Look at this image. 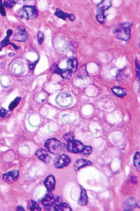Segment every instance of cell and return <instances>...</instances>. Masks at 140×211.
<instances>
[{
	"label": "cell",
	"instance_id": "29",
	"mask_svg": "<svg viewBox=\"0 0 140 211\" xmlns=\"http://www.w3.org/2000/svg\"><path fill=\"white\" fill-rule=\"evenodd\" d=\"M73 138H74V135L73 133H67L64 136V139L67 141V142H68V141L73 140Z\"/></svg>",
	"mask_w": 140,
	"mask_h": 211
},
{
	"label": "cell",
	"instance_id": "9",
	"mask_svg": "<svg viewBox=\"0 0 140 211\" xmlns=\"http://www.w3.org/2000/svg\"><path fill=\"white\" fill-rule=\"evenodd\" d=\"M28 38V33L25 30V28L21 27V26H18L17 27V30L15 34L14 35L13 40L14 41H18V42H24L25 41L26 39Z\"/></svg>",
	"mask_w": 140,
	"mask_h": 211
},
{
	"label": "cell",
	"instance_id": "23",
	"mask_svg": "<svg viewBox=\"0 0 140 211\" xmlns=\"http://www.w3.org/2000/svg\"><path fill=\"white\" fill-rule=\"evenodd\" d=\"M91 152H92V148H91L90 146H86L84 145V147L83 148V149L82 150L80 153L82 155H84V156H89Z\"/></svg>",
	"mask_w": 140,
	"mask_h": 211
},
{
	"label": "cell",
	"instance_id": "17",
	"mask_svg": "<svg viewBox=\"0 0 140 211\" xmlns=\"http://www.w3.org/2000/svg\"><path fill=\"white\" fill-rule=\"evenodd\" d=\"M88 202V197L87 195V192L85 189L81 187V194L80 198L78 200V204L80 205H86Z\"/></svg>",
	"mask_w": 140,
	"mask_h": 211
},
{
	"label": "cell",
	"instance_id": "11",
	"mask_svg": "<svg viewBox=\"0 0 140 211\" xmlns=\"http://www.w3.org/2000/svg\"><path fill=\"white\" fill-rule=\"evenodd\" d=\"M35 155L42 162L45 163H49L50 162L51 157L47 150L44 149H38L36 151Z\"/></svg>",
	"mask_w": 140,
	"mask_h": 211
},
{
	"label": "cell",
	"instance_id": "30",
	"mask_svg": "<svg viewBox=\"0 0 140 211\" xmlns=\"http://www.w3.org/2000/svg\"><path fill=\"white\" fill-rule=\"evenodd\" d=\"M135 64H136V68H137V80L139 81V62L136 60L135 62Z\"/></svg>",
	"mask_w": 140,
	"mask_h": 211
},
{
	"label": "cell",
	"instance_id": "14",
	"mask_svg": "<svg viewBox=\"0 0 140 211\" xmlns=\"http://www.w3.org/2000/svg\"><path fill=\"white\" fill-rule=\"evenodd\" d=\"M54 14H55V16H57V17L63 19L64 21L66 20V18H68L69 20L71 21H75V19H76V16H75L74 14L65 13L63 11H61L60 9H57L56 11H55Z\"/></svg>",
	"mask_w": 140,
	"mask_h": 211
},
{
	"label": "cell",
	"instance_id": "8",
	"mask_svg": "<svg viewBox=\"0 0 140 211\" xmlns=\"http://www.w3.org/2000/svg\"><path fill=\"white\" fill-rule=\"evenodd\" d=\"M71 163V158L67 155H61L54 160V166L57 169H61L66 167Z\"/></svg>",
	"mask_w": 140,
	"mask_h": 211
},
{
	"label": "cell",
	"instance_id": "2",
	"mask_svg": "<svg viewBox=\"0 0 140 211\" xmlns=\"http://www.w3.org/2000/svg\"><path fill=\"white\" fill-rule=\"evenodd\" d=\"M112 2L110 0H103L96 6V19L99 23L103 24L106 22L105 11L111 6Z\"/></svg>",
	"mask_w": 140,
	"mask_h": 211
},
{
	"label": "cell",
	"instance_id": "24",
	"mask_svg": "<svg viewBox=\"0 0 140 211\" xmlns=\"http://www.w3.org/2000/svg\"><path fill=\"white\" fill-rule=\"evenodd\" d=\"M29 209L31 211H39L41 210V208L40 207V205H38V203L37 202L33 201H30V205Z\"/></svg>",
	"mask_w": 140,
	"mask_h": 211
},
{
	"label": "cell",
	"instance_id": "19",
	"mask_svg": "<svg viewBox=\"0 0 140 211\" xmlns=\"http://www.w3.org/2000/svg\"><path fill=\"white\" fill-rule=\"evenodd\" d=\"M136 199L134 198H129L126 202H125V210H132V209L136 207Z\"/></svg>",
	"mask_w": 140,
	"mask_h": 211
},
{
	"label": "cell",
	"instance_id": "13",
	"mask_svg": "<svg viewBox=\"0 0 140 211\" xmlns=\"http://www.w3.org/2000/svg\"><path fill=\"white\" fill-rule=\"evenodd\" d=\"M92 165V163H91V162L90 161V160L84 159H79L75 162L73 165V169L76 170V171H78V170L83 168L84 167L90 166V165Z\"/></svg>",
	"mask_w": 140,
	"mask_h": 211
},
{
	"label": "cell",
	"instance_id": "32",
	"mask_svg": "<svg viewBox=\"0 0 140 211\" xmlns=\"http://www.w3.org/2000/svg\"><path fill=\"white\" fill-rule=\"evenodd\" d=\"M18 211L19 210H21V211H24L25 210H24V208L21 207V206H18V207H17V209H16Z\"/></svg>",
	"mask_w": 140,
	"mask_h": 211
},
{
	"label": "cell",
	"instance_id": "7",
	"mask_svg": "<svg viewBox=\"0 0 140 211\" xmlns=\"http://www.w3.org/2000/svg\"><path fill=\"white\" fill-rule=\"evenodd\" d=\"M84 147V145L80 141L78 140H74V139L68 141L67 143L68 150L73 153H80Z\"/></svg>",
	"mask_w": 140,
	"mask_h": 211
},
{
	"label": "cell",
	"instance_id": "10",
	"mask_svg": "<svg viewBox=\"0 0 140 211\" xmlns=\"http://www.w3.org/2000/svg\"><path fill=\"white\" fill-rule=\"evenodd\" d=\"M19 176L18 170H13V171L9 172L3 175L4 181L6 183H12L15 181Z\"/></svg>",
	"mask_w": 140,
	"mask_h": 211
},
{
	"label": "cell",
	"instance_id": "21",
	"mask_svg": "<svg viewBox=\"0 0 140 211\" xmlns=\"http://www.w3.org/2000/svg\"><path fill=\"white\" fill-rule=\"evenodd\" d=\"M7 36L4 38V39L2 40V42L0 43V45H1V48L2 47L6 46L7 45H11V42L9 41V38L11 36V35L13 34V30H11V29H9L7 30Z\"/></svg>",
	"mask_w": 140,
	"mask_h": 211
},
{
	"label": "cell",
	"instance_id": "22",
	"mask_svg": "<svg viewBox=\"0 0 140 211\" xmlns=\"http://www.w3.org/2000/svg\"><path fill=\"white\" fill-rule=\"evenodd\" d=\"M134 165L137 169L140 168V155L139 152H137L134 156Z\"/></svg>",
	"mask_w": 140,
	"mask_h": 211
},
{
	"label": "cell",
	"instance_id": "1",
	"mask_svg": "<svg viewBox=\"0 0 140 211\" xmlns=\"http://www.w3.org/2000/svg\"><path fill=\"white\" fill-rule=\"evenodd\" d=\"M132 24L130 23H122L118 24L113 30V33L118 39L127 41L130 38Z\"/></svg>",
	"mask_w": 140,
	"mask_h": 211
},
{
	"label": "cell",
	"instance_id": "20",
	"mask_svg": "<svg viewBox=\"0 0 140 211\" xmlns=\"http://www.w3.org/2000/svg\"><path fill=\"white\" fill-rule=\"evenodd\" d=\"M112 92L119 98H123L126 95V92L123 88L120 87H113L111 88Z\"/></svg>",
	"mask_w": 140,
	"mask_h": 211
},
{
	"label": "cell",
	"instance_id": "27",
	"mask_svg": "<svg viewBox=\"0 0 140 211\" xmlns=\"http://www.w3.org/2000/svg\"><path fill=\"white\" fill-rule=\"evenodd\" d=\"M37 42L39 43V45H42V43L44 41V38H45V35L43 34L42 32H38L37 33Z\"/></svg>",
	"mask_w": 140,
	"mask_h": 211
},
{
	"label": "cell",
	"instance_id": "5",
	"mask_svg": "<svg viewBox=\"0 0 140 211\" xmlns=\"http://www.w3.org/2000/svg\"><path fill=\"white\" fill-rule=\"evenodd\" d=\"M73 97L68 93H61L56 98V102L61 107H69L73 103Z\"/></svg>",
	"mask_w": 140,
	"mask_h": 211
},
{
	"label": "cell",
	"instance_id": "6",
	"mask_svg": "<svg viewBox=\"0 0 140 211\" xmlns=\"http://www.w3.org/2000/svg\"><path fill=\"white\" fill-rule=\"evenodd\" d=\"M40 202L42 203L43 205H44L46 208L48 209V208H51L54 204H57V203L62 202V201H61V199H60L59 197H55V196L53 195V193H52L49 191L44 198L41 199Z\"/></svg>",
	"mask_w": 140,
	"mask_h": 211
},
{
	"label": "cell",
	"instance_id": "31",
	"mask_svg": "<svg viewBox=\"0 0 140 211\" xmlns=\"http://www.w3.org/2000/svg\"><path fill=\"white\" fill-rule=\"evenodd\" d=\"M6 110L5 109H4V108L0 109V117L4 118V117L6 116Z\"/></svg>",
	"mask_w": 140,
	"mask_h": 211
},
{
	"label": "cell",
	"instance_id": "4",
	"mask_svg": "<svg viewBox=\"0 0 140 211\" xmlns=\"http://www.w3.org/2000/svg\"><path fill=\"white\" fill-rule=\"evenodd\" d=\"M45 147L52 154H58L62 150V143L56 138H49L45 143Z\"/></svg>",
	"mask_w": 140,
	"mask_h": 211
},
{
	"label": "cell",
	"instance_id": "3",
	"mask_svg": "<svg viewBox=\"0 0 140 211\" xmlns=\"http://www.w3.org/2000/svg\"><path fill=\"white\" fill-rule=\"evenodd\" d=\"M19 18L24 21L35 18L38 16V11L36 6H24L18 12Z\"/></svg>",
	"mask_w": 140,
	"mask_h": 211
},
{
	"label": "cell",
	"instance_id": "18",
	"mask_svg": "<svg viewBox=\"0 0 140 211\" xmlns=\"http://www.w3.org/2000/svg\"><path fill=\"white\" fill-rule=\"evenodd\" d=\"M54 210L56 211H72L71 206L64 202H60L57 203L55 205Z\"/></svg>",
	"mask_w": 140,
	"mask_h": 211
},
{
	"label": "cell",
	"instance_id": "12",
	"mask_svg": "<svg viewBox=\"0 0 140 211\" xmlns=\"http://www.w3.org/2000/svg\"><path fill=\"white\" fill-rule=\"evenodd\" d=\"M44 184L46 188L49 191H52L55 189V185H56V179L53 175H49L47 178L45 179L44 181Z\"/></svg>",
	"mask_w": 140,
	"mask_h": 211
},
{
	"label": "cell",
	"instance_id": "15",
	"mask_svg": "<svg viewBox=\"0 0 140 211\" xmlns=\"http://www.w3.org/2000/svg\"><path fill=\"white\" fill-rule=\"evenodd\" d=\"M55 68H56V69H54V72L55 74H59V75L61 76L62 78L68 79L71 77L72 74L73 73H72L69 69H60L59 67H58V66H55Z\"/></svg>",
	"mask_w": 140,
	"mask_h": 211
},
{
	"label": "cell",
	"instance_id": "16",
	"mask_svg": "<svg viewBox=\"0 0 140 211\" xmlns=\"http://www.w3.org/2000/svg\"><path fill=\"white\" fill-rule=\"evenodd\" d=\"M68 69H69L72 73H75L78 69V60L75 57H71L68 60Z\"/></svg>",
	"mask_w": 140,
	"mask_h": 211
},
{
	"label": "cell",
	"instance_id": "28",
	"mask_svg": "<svg viewBox=\"0 0 140 211\" xmlns=\"http://www.w3.org/2000/svg\"><path fill=\"white\" fill-rule=\"evenodd\" d=\"M0 14L2 16H6V11L4 9V7L3 4H2V1H0Z\"/></svg>",
	"mask_w": 140,
	"mask_h": 211
},
{
	"label": "cell",
	"instance_id": "26",
	"mask_svg": "<svg viewBox=\"0 0 140 211\" xmlns=\"http://www.w3.org/2000/svg\"><path fill=\"white\" fill-rule=\"evenodd\" d=\"M3 2V5L9 9H11L12 7H14V6L16 4V2L14 1V0H6V1H4Z\"/></svg>",
	"mask_w": 140,
	"mask_h": 211
},
{
	"label": "cell",
	"instance_id": "25",
	"mask_svg": "<svg viewBox=\"0 0 140 211\" xmlns=\"http://www.w3.org/2000/svg\"><path fill=\"white\" fill-rule=\"evenodd\" d=\"M21 100V98H16L15 100H13V101L11 102V104L9 105V110H11V111H12V110L14 109V108H15V107H16L17 105H18V103L20 102Z\"/></svg>",
	"mask_w": 140,
	"mask_h": 211
}]
</instances>
